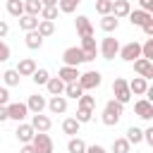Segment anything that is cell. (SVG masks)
<instances>
[{
    "instance_id": "cell-1",
    "label": "cell",
    "mask_w": 153,
    "mask_h": 153,
    "mask_svg": "<svg viewBox=\"0 0 153 153\" xmlns=\"http://www.w3.org/2000/svg\"><path fill=\"white\" fill-rule=\"evenodd\" d=\"M122 112H124V105L120 103V100H108L105 103V108H103V115H100V120H103V124L105 127H115L120 120H122Z\"/></svg>"
},
{
    "instance_id": "cell-2",
    "label": "cell",
    "mask_w": 153,
    "mask_h": 153,
    "mask_svg": "<svg viewBox=\"0 0 153 153\" xmlns=\"http://www.w3.org/2000/svg\"><path fill=\"white\" fill-rule=\"evenodd\" d=\"M100 81H103V74H100L98 69H88V72L79 74V79H76V84H79L84 91H93V88H98Z\"/></svg>"
},
{
    "instance_id": "cell-3",
    "label": "cell",
    "mask_w": 153,
    "mask_h": 153,
    "mask_svg": "<svg viewBox=\"0 0 153 153\" xmlns=\"http://www.w3.org/2000/svg\"><path fill=\"white\" fill-rule=\"evenodd\" d=\"M98 53L103 55V60H115V55L120 53V41L115 36H105L98 45Z\"/></svg>"
},
{
    "instance_id": "cell-4",
    "label": "cell",
    "mask_w": 153,
    "mask_h": 153,
    "mask_svg": "<svg viewBox=\"0 0 153 153\" xmlns=\"http://www.w3.org/2000/svg\"><path fill=\"white\" fill-rule=\"evenodd\" d=\"M31 146L36 148V153H53L55 151V143L48 136V131H36L33 139H31Z\"/></svg>"
},
{
    "instance_id": "cell-5",
    "label": "cell",
    "mask_w": 153,
    "mask_h": 153,
    "mask_svg": "<svg viewBox=\"0 0 153 153\" xmlns=\"http://www.w3.org/2000/svg\"><path fill=\"white\" fill-rule=\"evenodd\" d=\"M112 93H115V100H120L122 105L131 100V91H129V84H127V79H122V76H117V79L112 81Z\"/></svg>"
},
{
    "instance_id": "cell-6",
    "label": "cell",
    "mask_w": 153,
    "mask_h": 153,
    "mask_svg": "<svg viewBox=\"0 0 153 153\" xmlns=\"http://www.w3.org/2000/svg\"><path fill=\"white\" fill-rule=\"evenodd\" d=\"M124 62H134L136 57H141V43L139 41H129L124 45H120V53H117Z\"/></svg>"
},
{
    "instance_id": "cell-7",
    "label": "cell",
    "mask_w": 153,
    "mask_h": 153,
    "mask_svg": "<svg viewBox=\"0 0 153 153\" xmlns=\"http://www.w3.org/2000/svg\"><path fill=\"white\" fill-rule=\"evenodd\" d=\"M62 62H65V65H69V67H79L81 62H86V57H84L81 48L72 45V48H67V50L62 53Z\"/></svg>"
},
{
    "instance_id": "cell-8",
    "label": "cell",
    "mask_w": 153,
    "mask_h": 153,
    "mask_svg": "<svg viewBox=\"0 0 153 153\" xmlns=\"http://www.w3.org/2000/svg\"><path fill=\"white\" fill-rule=\"evenodd\" d=\"M5 108H7V120H14V122H24L29 115L26 103H7Z\"/></svg>"
},
{
    "instance_id": "cell-9",
    "label": "cell",
    "mask_w": 153,
    "mask_h": 153,
    "mask_svg": "<svg viewBox=\"0 0 153 153\" xmlns=\"http://www.w3.org/2000/svg\"><path fill=\"white\" fill-rule=\"evenodd\" d=\"M79 48H81L86 62H93V60H96V55H98V45H96V38H93V36L81 38V45H79Z\"/></svg>"
},
{
    "instance_id": "cell-10",
    "label": "cell",
    "mask_w": 153,
    "mask_h": 153,
    "mask_svg": "<svg viewBox=\"0 0 153 153\" xmlns=\"http://www.w3.org/2000/svg\"><path fill=\"white\" fill-rule=\"evenodd\" d=\"M134 72H136V76L151 79V76H153V60H146V57H136V60H134Z\"/></svg>"
},
{
    "instance_id": "cell-11",
    "label": "cell",
    "mask_w": 153,
    "mask_h": 153,
    "mask_svg": "<svg viewBox=\"0 0 153 153\" xmlns=\"http://www.w3.org/2000/svg\"><path fill=\"white\" fill-rule=\"evenodd\" d=\"M134 112L141 117V120H153V103L151 100H146V98H139L136 103H134Z\"/></svg>"
},
{
    "instance_id": "cell-12",
    "label": "cell",
    "mask_w": 153,
    "mask_h": 153,
    "mask_svg": "<svg viewBox=\"0 0 153 153\" xmlns=\"http://www.w3.org/2000/svg\"><path fill=\"white\" fill-rule=\"evenodd\" d=\"M74 26H76V33H79L81 38H86V36H93V24H91V19H88V17L79 14V17L74 19Z\"/></svg>"
},
{
    "instance_id": "cell-13",
    "label": "cell",
    "mask_w": 153,
    "mask_h": 153,
    "mask_svg": "<svg viewBox=\"0 0 153 153\" xmlns=\"http://www.w3.org/2000/svg\"><path fill=\"white\" fill-rule=\"evenodd\" d=\"M45 108L53 115H62V112H67V98L65 96H50V100L45 103Z\"/></svg>"
},
{
    "instance_id": "cell-14",
    "label": "cell",
    "mask_w": 153,
    "mask_h": 153,
    "mask_svg": "<svg viewBox=\"0 0 153 153\" xmlns=\"http://www.w3.org/2000/svg\"><path fill=\"white\" fill-rule=\"evenodd\" d=\"M36 131H48L50 127H53V120L48 117V115H43V112H36V115H31V122H29Z\"/></svg>"
},
{
    "instance_id": "cell-15",
    "label": "cell",
    "mask_w": 153,
    "mask_h": 153,
    "mask_svg": "<svg viewBox=\"0 0 153 153\" xmlns=\"http://www.w3.org/2000/svg\"><path fill=\"white\" fill-rule=\"evenodd\" d=\"M45 96H41V93H33V96H29V100H26V108H29V112L31 115H36V112H43L45 110Z\"/></svg>"
},
{
    "instance_id": "cell-16",
    "label": "cell",
    "mask_w": 153,
    "mask_h": 153,
    "mask_svg": "<svg viewBox=\"0 0 153 153\" xmlns=\"http://www.w3.org/2000/svg\"><path fill=\"white\" fill-rule=\"evenodd\" d=\"M17 139H19V143H31V139H33V134H36V129L31 127V124H26V122H19V127H17Z\"/></svg>"
},
{
    "instance_id": "cell-17",
    "label": "cell",
    "mask_w": 153,
    "mask_h": 153,
    "mask_svg": "<svg viewBox=\"0 0 153 153\" xmlns=\"http://www.w3.org/2000/svg\"><path fill=\"white\" fill-rule=\"evenodd\" d=\"M79 67H69V65H62L60 69H57V76L65 81V84H69V81H76L79 79Z\"/></svg>"
},
{
    "instance_id": "cell-18",
    "label": "cell",
    "mask_w": 153,
    "mask_h": 153,
    "mask_svg": "<svg viewBox=\"0 0 153 153\" xmlns=\"http://www.w3.org/2000/svg\"><path fill=\"white\" fill-rule=\"evenodd\" d=\"M14 69L19 72V76H31V74L36 72V62H33V57H22Z\"/></svg>"
},
{
    "instance_id": "cell-19",
    "label": "cell",
    "mask_w": 153,
    "mask_h": 153,
    "mask_svg": "<svg viewBox=\"0 0 153 153\" xmlns=\"http://www.w3.org/2000/svg\"><path fill=\"white\" fill-rule=\"evenodd\" d=\"M129 84V91H131V96H143L146 93V88H148V79H143V76H134L131 81H127Z\"/></svg>"
},
{
    "instance_id": "cell-20",
    "label": "cell",
    "mask_w": 153,
    "mask_h": 153,
    "mask_svg": "<svg viewBox=\"0 0 153 153\" xmlns=\"http://www.w3.org/2000/svg\"><path fill=\"white\" fill-rule=\"evenodd\" d=\"M129 12H131L129 0H112V12H110V14H115L117 19H122V17H127Z\"/></svg>"
},
{
    "instance_id": "cell-21",
    "label": "cell",
    "mask_w": 153,
    "mask_h": 153,
    "mask_svg": "<svg viewBox=\"0 0 153 153\" xmlns=\"http://www.w3.org/2000/svg\"><path fill=\"white\" fill-rule=\"evenodd\" d=\"M127 17H129L131 26H143V24H146V22H148L153 14H151V12H143V10H131Z\"/></svg>"
},
{
    "instance_id": "cell-22",
    "label": "cell",
    "mask_w": 153,
    "mask_h": 153,
    "mask_svg": "<svg viewBox=\"0 0 153 153\" xmlns=\"http://www.w3.org/2000/svg\"><path fill=\"white\" fill-rule=\"evenodd\" d=\"M24 43H26V48H29V50H38V48L43 45V36H41L36 29H33V31H26Z\"/></svg>"
},
{
    "instance_id": "cell-23",
    "label": "cell",
    "mask_w": 153,
    "mask_h": 153,
    "mask_svg": "<svg viewBox=\"0 0 153 153\" xmlns=\"http://www.w3.org/2000/svg\"><path fill=\"white\" fill-rule=\"evenodd\" d=\"M45 88H48L50 96H62V91H65V81H62L60 76H50V79L45 81Z\"/></svg>"
},
{
    "instance_id": "cell-24",
    "label": "cell",
    "mask_w": 153,
    "mask_h": 153,
    "mask_svg": "<svg viewBox=\"0 0 153 153\" xmlns=\"http://www.w3.org/2000/svg\"><path fill=\"white\" fill-rule=\"evenodd\" d=\"M117 26H120V19H117L115 14H103V19H100V29H103L105 33L117 31Z\"/></svg>"
},
{
    "instance_id": "cell-25",
    "label": "cell",
    "mask_w": 153,
    "mask_h": 153,
    "mask_svg": "<svg viewBox=\"0 0 153 153\" xmlns=\"http://www.w3.org/2000/svg\"><path fill=\"white\" fill-rule=\"evenodd\" d=\"M38 26V17H33V14H22L19 17V29L22 31H33Z\"/></svg>"
},
{
    "instance_id": "cell-26",
    "label": "cell",
    "mask_w": 153,
    "mask_h": 153,
    "mask_svg": "<svg viewBox=\"0 0 153 153\" xmlns=\"http://www.w3.org/2000/svg\"><path fill=\"white\" fill-rule=\"evenodd\" d=\"M79 122H76V117H65V122H62V131L67 134V136H76L79 134Z\"/></svg>"
},
{
    "instance_id": "cell-27",
    "label": "cell",
    "mask_w": 153,
    "mask_h": 153,
    "mask_svg": "<svg viewBox=\"0 0 153 153\" xmlns=\"http://www.w3.org/2000/svg\"><path fill=\"white\" fill-rule=\"evenodd\" d=\"M36 31H38L43 38H48V36H53V33H55V22H48V19H38V26H36Z\"/></svg>"
},
{
    "instance_id": "cell-28",
    "label": "cell",
    "mask_w": 153,
    "mask_h": 153,
    "mask_svg": "<svg viewBox=\"0 0 153 153\" xmlns=\"http://www.w3.org/2000/svg\"><path fill=\"white\" fill-rule=\"evenodd\" d=\"M81 93H84V88H81L76 81H69V84H65V91H62V96H65V98H74V100H76Z\"/></svg>"
},
{
    "instance_id": "cell-29",
    "label": "cell",
    "mask_w": 153,
    "mask_h": 153,
    "mask_svg": "<svg viewBox=\"0 0 153 153\" xmlns=\"http://www.w3.org/2000/svg\"><path fill=\"white\" fill-rule=\"evenodd\" d=\"M76 108L81 110H96V96H86V91L76 98Z\"/></svg>"
},
{
    "instance_id": "cell-30",
    "label": "cell",
    "mask_w": 153,
    "mask_h": 153,
    "mask_svg": "<svg viewBox=\"0 0 153 153\" xmlns=\"http://www.w3.org/2000/svg\"><path fill=\"white\" fill-rule=\"evenodd\" d=\"M67 151H69V153H86V143H84V139H79V136H69V141H67Z\"/></svg>"
},
{
    "instance_id": "cell-31",
    "label": "cell",
    "mask_w": 153,
    "mask_h": 153,
    "mask_svg": "<svg viewBox=\"0 0 153 153\" xmlns=\"http://www.w3.org/2000/svg\"><path fill=\"white\" fill-rule=\"evenodd\" d=\"M31 79H33L36 86H45V81L50 79V72H48L45 67H36V72L31 74Z\"/></svg>"
},
{
    "instance_id": "cell-32",
    "label": "cell",
    "mask_w": 153,
    "mask_h": 153,
    "mask_svg": "<svg viewBox=\"0 0 153 153\" xmlns=\"http://www.w3.org/2000/svg\"><path fill=\"white\" fill-rule=\"evenodd\" d=\"M81 5V0H57V10L65 12V14H72L76 12V7Z\"/></svg>"
},
{
    "instance_id": "cell-33",
    "label": "cell",
    "mask_w": 153,
    "mask_h": 153,
    "mask_svg": "<svg viewBox=\"0 0 153 153\" xmlns=\"http://www.w3.org/2000/svg\"><path fill=\"white\" fill-rule=\"evenodd\" d=\"M19 72L17 69H5L2 72V81H5V86H19Z\"/></svg>"
},
{
    "instance_id": "cell-34",
    "label": "cell",
    "mask_w": 153,
    "mask_h": 153,
    "mask_svg": "<svg viewBox=\"0 0 153 153\" xmlns=\"http://www.w3.org/2000/svg\"><path fill=\"white\" fill-rule=\"evenodd\" d=\"M7 12L19 19L24 14V0H7Z\"/></svg>"
},
{
    "instance_id": "cell-35",
    "label": "cell",
    "mask_w": 153,
    "mask_h": 153,
    "mask_svg": "<svg viewBox=\"0 0 153 153\" xmlns=\"http://www.w3.org/2000/svg\"><path fill=\"white\" fill-rule=\"evenodd\" d=\"M41 7H43L41 0H24V14H33V17H38V14H41Z\"/></svg>"
},
{
    "instance_id": "cell-36",
    "label": "cell",
    "mask_w": 153,
    "mask_h": 153,
    "mask_svg": "<svg viewBox=\"0 0 153 153\" xmlns=\"http://www.w3.org/2000/svg\"><path fill=\"white\" fill-rule=\"evenodd\" d=\"M129 151H131V143L124 136H120V139L112 141V153H129Z\"/></svg>"
},
{
    "instance_id": "cell-37",
    "label": "cell",
    "mask_w": 153,
    "mask_h": 153,
    "mask_svg": "<svg viewBox=\"0 0 153 153\" xmlns=\"http://www.w3.org/2000/svg\"><path fill=\"white\" fill-rule=\"evenodd\" d=\"M41 19L55 22V19H57V5H43V7H41Z\"/></svg>"
},
{
    "instance_id": "cell-38",
    "label": "cell",
    "mask_w": 153,
    "mask_h": 153,
    "mask_svg": "<svg viewBox=\"0 0 153 153\" xmlns=\"http://www.w3.org/2000/svg\"><path fill=\"white\" fill-rule=\"evenodd\" d=\"M124 139H127L129 143H139V141H143V129H139V127H129Z\"/></svg>"
},
{
    "instance_id": "cell-39",
    "label": "cell",
    "mask_w": 153,
    "mask_h": 153,
    "mask_svg": "<svg viewBox=\"0 0 153 153\" xmlns=\"http://www.w3.org/2000/svg\"><path fill=\"white\" fill-rule=\"evenodd\" d=\"M141 57L153 60V38H146V41L141 43Z\"/></svg>"
},
{
    "instance_id": "cell-40",
    "label": "cell",
    "mask_w": 153,
    "mask_h": 153,
    "mask_svg": "<svg viewBox=\"0 0 153 153\" xmlns=\"http://www.w3.org/2000/svg\"><path fill=\"white\" fill-rule=\"evenodd\" d=\"M96 12L98 14H110L112 12V0H96Z\"/></svg>"
},
{
    "instance_id": "cell-41",
    "label": "cell",
    "mask_w": 153,
    "mask_h": 153,
    "mask_svg": "<svg viewBox=\"0 0 153 153\" xmlns=\"http://www.w3.org/2000/svg\"><path fill=\"white\" fill-rule=\"evenodd\" d=\"M91 117H93V110H81V108H76V122H79V124L91 122Z\"/></svg>"
},
{
    "instance_id": "cell-42",
    "label": "cell",
    "mask_w": 153,
    "mask_h": 153,
    "mask_svg": "<svg viewBox=\"0 0 153 153\" xmlns=\"http://www.w3.org/2000/svg\"><path fill=\"white\" fill-rule=\"evenodd\" d=\"M10 60V45L0 38V62H7Z\"/></svg>"
},
{
    "instance_id": "cell-43",
    "label": "cell",
    "mask_w": 153,
    "mask_h": 153,
    "mask_svg": "<svg viewBox=\"0 0 153 153\" xmlns=\"http://www.w3.org/2000/svg\"><path fill=\"white\" fill-rule=\"evenodd\" d=\"M141 29H143V33H146L148 38H153V17H151V19H148V22H146Z\"/></svg>"
},
{
    "instance_id": "cell-44",
    "label": "cell",
    "mask_w": 153,
    "mask_h": 153,
    "mask_svg": "<svg viewBox=\"0 0 153 153\" xmlns=\"http://www.w3.org/2000/svg\"><path fill=\"white\" fill-rule=\"evenodd\" d=\"M143 141H146L148 146H153V127H148V129H143Z\"/></svg>"
},
{
    "instance_id": "cell-45",
    "label": "cell",
    "mask_w": 153,
    "mask_h": 153,
    "mask_svg": "<svg viewBox=\"0 0 153 153\" xmlns=\"http://www.w3.org/2000/svg\"><path fill=\"white\" fill-rule=\"evenodd\" d=\"M7 103H10V91L2 86L0 88V105H7Z\"/></svg>"
},
{
    "instance_id": "cell-46",
    "label": "cell",
    "mask_w": 153,
    "mask_h": 153,
    "mask_svg": "<svg viewBox=\"0 0 153 153\" xmlns=\"http://www.w3.org/2000/svg\"><path fill=\"white\" fill-rule=\"evenodd\" d=\"M139 10L151 12V10H153V0H139Z\"/></svg>"
},
{
    "instance_id": "cell-47",
    "label": "cell",
    "mask_w": 153,
    "mask_h": 153,
    "mask_svg": "<svg viewBox=\"0 0 153 153\" xmlns=\"http://www.w3.org/2000/svg\"><path fill=\"white\" fill-rule=\"evenodd\" d=\"M86 153H108L100 143H93V146H86Z\"/></svg>"
},
{
    "instance_id": "cell-48",
    "label": "cell",
    "mask_w": 153,
    "mask_h": 153,
    "mask_svg": "<svg viewBox=\"0 0 153 153\" xmlns=\"http://www.w3.org/2000/svg\"><path fill=\"white\" fill-rule=\"evenodd\" d=\"M7 33H10V24H7V22H2V19H0V38H5V36H7Z\"/></svg>"
},
{
    "instance_id": "cell-49",
    "label": "cell",
    "mask_w": 153,
    "mask_h": 153,
    "mask_svg": "<svg viewBox=\"0 0 153 153\" xmlns=\"http://www.w3.org/2000/svg\"><path fill=\"white\" fill-rule=\"evenodd\" d=\"M19 153H36V148L31 146V143H22V151Z\"/></svg>"
},
{
    "instance_id": "cell-50",
    "label": "cell",
    "mask_w": 153,
    "mask_h": 153,
    "mask_svg": "<svg viewBox=\"0 0 153 153\" xmlns=\"http://www.w3.org/2000/svg\"><path fill=\"white\" fill-rule=\"evenodd\" d=\"M5 120H7V108L0 105V122H5Z\"/></svg>"
},
{
    "instance_id": "cell-51",
    "label": "cell",
    "mask_w": 153,
    "mask_h": 153,
    "mask_svg": "<svg viewBox=\"0 0 153 153\" xmlns=\"http://www.w3.org/2000/svg\"><path fill=\"white\" fill-rule=\"evenodd\" d=\"M43 5H57V0H41Z\"/></svg>"
},
{
    "instance_id": "cell-52",
    "label": "cell",
    "mask_w": 153,
    "mask_h": 153,
    "mask_svg": "<svg viewBox=\"0 0 153 153\" xmlns=\"http://www.w3.org/2000/svg\"><path fill=\"white\" fill-rule=\"evenodd\" d=\"M129 153H131V151H129Z\"/></svg>"
}]
</instances>
